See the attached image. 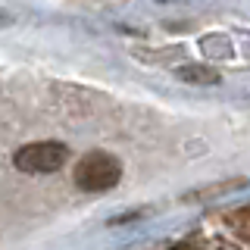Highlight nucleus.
Instances as JSON below:
<instances>
[{
  "mask_svg": "<svg viewBox=\"0 0 250 250\" xmlns=\"http://www.w3.org/2000/svg\"><path fill=\"white\" fill-rule=\"evenodd\" d=\"M3 22H6V16H3V13H0V25H3Z\"/></svg>",
  "mask_w": 250,
  "mask_h": 250,
  "instance_id": "5",
  "label": "nucleus"
},
{
  "mask_svg": "<svg viewBox=\"0 0 250 250\" xmlns=\"http://www.w3.org/2000/svg\"><path fill=\"white\" fill-rule=\"evenodd\" d=\"M66 163V147L57 141H38V144H25L16 150V169L22 172H57Z\"/></svg>",
  "mask_w": 250,
  "mask_h": 250,
  "instance_id": "2",
  "label": "nucleus"
},
{
  "mask_svg": "<svg viewBox=\"0 0 250 250\" xmlns=\"http://www.w3.org/2000/svg\"><path fill=\"white\" fill-rule=\"evenodd\" d=\"M225 222H229V229L238 234L241 241H247V244H250V207L229 213V216H225Z\"/></svg>",
  "mask_w": 250,
  "mask_h": 250,
  "instance_id": "3",
  "label": "nucleus"
},
{
  "mask_svg": "<svg viewBox=\"0 0 250 250\" xmlns=\"http://www.w3.org/2000/svg\"><path fill=\"white\" fill-rule=\"evenodd\" d=\"M169 250H200V247L197 244H172Z\"/></svg>",
  "mask_w": 250,
  "mask_h": 250,
  "instance_id": "4",
  "label": "nucleus"
},
{
  "mask_svg": "<svg viewBox=\"0 0 250 250\" xmlns=\"http://www.w3.org/2000/svg\"><path fill=\"white\" fill-rule=\"evenodd\" d=\"M119 175H122L119 160L106 153H88L75 166V185L82 191H109V188H116Z\"/></svg>",
  "mask_w": 250,
  "mask_h": 250,
  "instance_id": "1",
  "label": "nucleus"
}]
</instances>
